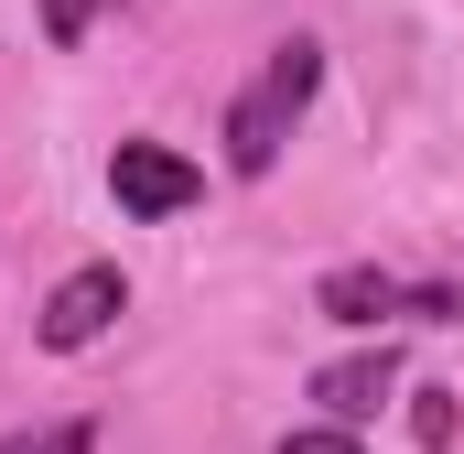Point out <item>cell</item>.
<instances>
[{"instance_id":"cell-4","label":"cell","mask_w":464,"mask_h":454,"mask_svg":"<svg viewBox=\"0 0 464 454\" xmlns=\"http://www.w3.org/2000/svg\"><path fill=\"white\" fill-rule=\"evenodd\" d=\"M119 314H130V281H119L109 260H87V271H65V281L44 292V346H54V357H76V346L109 336Z\"/></svg>"},{"instance_id":"cell-6","label":"cell","mask_w":464,"mask_h":454,"mask_svg":"<svg viewBox=\"0 0 464 454\" xmlns=\"http://www.w3.org/2000/svg\"><path fill=\"white\" fill-rule=\"evenodd\" d=\"M0 454H98V422H44V433H11Z\"/></svg>"},{"instance_id":"cell-5","label":"cell","mask_w":464,"mask_h":454,"mask_svg":"<svg viewBox=\"0 0 464 454\" xmlns=\"http://www.w3.org/2000/svg\"><path fill=\"white\" fill-rule=\"evenodd\" d=\"M400 390V357L389 346H367V357H335V368H314V400H324V422L346 433V422H367L378 400Z\"/></svg>"},{"instance_id":"cell-1","label":"cell","mask_w":464,"mask_h":454,"mask_svg":"<svg viewBox=\"0 0 464 454\" xmlns=\"http://www.w3.org/2000/svg\"><path fill=\"white\" fill-rule=\"evenodd\" d=\"M314 87H324V44H314V33L270 44V65H259V76L237 87V109H227V173H237V184H259V173L281 163V141L303 130Z\"/></svg>"},{"instance_id":"cell-9","label":"cell","mask_w":464,"mask_h":454,"mask_svg":"<svg viewBox=\"0 0 464 454\" xmlns=\"http://www.w3.org/2000/svg\"><path fill=\"white\" fill-rule=\"evenodd\" d=\"M281 454H367L356 433H335V422H314V433H281Z\"/></svg>"},{"instance_id":"cell-3","label":"cell","mask_w":464,"mask_h":454,"mask_svg":"<svg viewBox=\"0 0 464 454\" xmlns=\"http://www.w3.org/2000/svg\"><path fill=\"white\" fill-rule=\"evenodd\" d=\"M109 195H119V217H184V206L206 195V173H195L173 141H119L109 152Z\"/></svg>"},{"instance_id":"cell-7","label":"cell","mask_w":464,"mask_h":454,"mask_svg":"<svg viewBox=\"0 0 464 454\" xmlns=\"http://www.w3.org/2000/svg\"><path fill=\"white\" fill-rule=\"evenodd\" d=\"M98 11H109V0H44V33H54V44H87Z\"/></svg>"},{"instance_id":"cell-2","label":"cell","mask_w":464,"mask_h":454,"mask_svg":"<svg viewBox=\"0 0 464 454\" xmlns=\"http://www.w3.org/2000/svg\"><path fill=\"white\" fill-rule=\"evenodd\" d=\"M314 314H324V325H389V314H411V325H454V314H464V281H400V271L346 260V271L314 281Z\"/></svg>"},{"instance_id":"cell-8","label":"cell","mask_w":464,"mask_h":454,"mask_svg":"<svg viewBox=\"0 0 464 454\" xmlns=\"http://www.w3.org/2000/svg\"><path fill=\"white\" fill-rule=\"evenodd\" d=\"M411 433H421V444H454V390H421V411H411Z\"/></svg>"}]
</instances>
